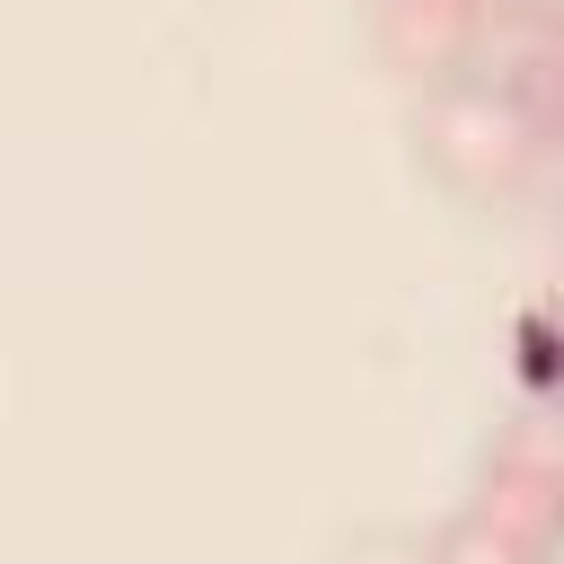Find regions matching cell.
<instances>
[{
  "mask_svg": "<svg viewBox=\"0 0 564 564\" xmlns=\"http://www.w3.org/2000/svg\"><path fill=\"white\" fill-rule=\"evenodd\" d=\"M520 344H529V379H555V335H546V326H529Z\"/></svg>",
  "mask_w": 564,
  "mask_h": 564,
  "instance_id": "1",
  "label": "cell"
}]
</instances>
